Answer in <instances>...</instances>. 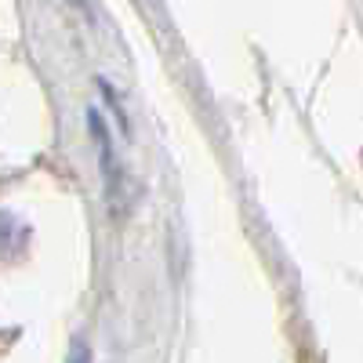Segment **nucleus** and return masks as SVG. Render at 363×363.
<instances>
[{
  "instance_id": "f257e3e1",
  "label": "nucleus",
  "mask_w": 363,
  "mask_h": 363,
  "mask_svg": "<svg viewBox=\"0 0 363 363\" xmlns=\"http://www.w3.org/2000/svg\"><path fill=\"white\" fill-rule=\"evenodd\" d=\"M87 359H91V356H87V349H84V345H77V349H73V359H69V363H87Z\"/></svg>"
},
{
  "instance_id": "f03ea898",
  "label": "nucleus",
  "mask_w": 363,
  "mask_h": 363,
  "mask_svg": "<svg viewBox=\"0 0 363 363\" xmlns=\"http://www.w3.org/2000/svg\"><path fill=\"white\" fill-rule=\"evenodd\" d=\"M73 4H84V0H73Z\"/></svg>"
}]
</instances>
